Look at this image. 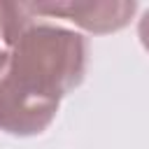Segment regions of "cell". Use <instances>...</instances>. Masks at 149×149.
<instances>
[{"mask_svg": "<svg viewBox=\"0 0 149 149\" xmlns=\"http://www.w3.org/2000/svg\"><path fill=\"white\" fill-rule=\"evenodd\" d=\"M86 40L68 28L37 21L0 51V130L37 135L58 102L84 79Z\"/></svg>", "mask_w": 149, "mask_h": 149, "instance_id": "cell-1", "label": "cell"}, {"mask_svg": "<svg viewBox=\"0 0 149 149\" xmlns=\"http://www.w3.org/2000/svg\"><path fill=\"white\" fill-rule=\"evenodd\" d=\"M37 16L65 19L91 33L121 30L135 14L137 2L121 0H91V2H33Z\"/></svg>", "mask_w": 149, "mask_h": 149, "instance_id": "cell-2", "label": "cell"}, {"mask_svg": "<svg viewBox=\"0 0 149 149\" xmlns=\"http://www.w3.org/2000/svg\"><path fill=\"white\" fill-rule=\"evenodd\" d=\"M40 16L33 9V2H0V40L12 47L28 28H33Z\"/></svg>", "mask_w": 149, "mask_h": 149, "instance_id": "cell-3", "label": "cell"}, {"mask_svg": "<svg viewBox=\"0 0 149 149\" xmlns=\"http://www.w3.org/2000/svg\"><path fill=\"white\" fill-rule=\"evenodd\" d=\"M137 33H140V42H142V47L149 51V9H147V12H144V16L140 19Z\"/></svg>", "mask_w": 149, "mask_h": 149, "instance_id": "cell-4", "label": "cell"}]
</instances>
